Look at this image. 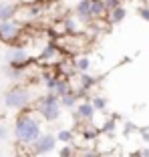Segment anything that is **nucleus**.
Masks as SVG:
<instances>
[{
    "label": "nucleus",
    "mask_w": 149,
    "mask_h": 157,
    "mask_svg": "<svg viewBox=\"0 0 149 157\" xmlns=\"http://www.w3.org/2000/svg\"><path fill=\"white\" fill-rule=\"evenodd\" d=\"M12 135L16 139V143L24 145V147L30 149V145L36 143L42 135V123L40 117L34 109H26V111L18 113L16 119H14V129Z\"/></svg>",
    "instance_id": "obj_1"
},
{
    "label": "nucleus",
    "mask_w": 149,
    "mask_h": 157,
    "mask_svg": "<svg viewBox=\"0 0 149 157\" xmlns=\"http://www.w3.org/2000/svg\"><path fill=\"white\" fill-rule=\"evenodd\" d=\"M2 103H4L6 109H12V111H26V109H32V93L26 85L18 83V85H12L8 91L4 93L2 97Z\"/></svg>",
    "instance_id": "obj_2"
},
{
    "label": "nucleus",
    "mask_w": 149,
    "mask_h": 157,
    "mask_svg": "<svg viewBox=\"0 0 149 157\" xmlns=\"http://www.w3.org/2000/svg\"><path fill=\"white\" fill-rule=\"evenodd\" d=\"M32 109L38 113V117H42V119L48 121V123L59 121V117H61V113H63L61 99L55 97V95H51V93H47V95H42L40 99H36V103H34Z\"/></svg>",
    "instance_id": "obj_3"
},
{
    "label": "nucleus",
    "mask_w": 149,
    "mask_h": 157,
    "mask_svg": "<svg viewBox=\"0 0 149 157\" xmlns=\"http://www.w3.org/2000/svg\"><path fill=\"white\" fill-rule=\"evenodd\" d=\"M4 60H6V65L8 67H20V69H26L28 65H32L34 56L30 55V52L24 48V46H8L4 52Z\"/></svg>",
    "instance_id": "obj_4"
},
{
    "label": "nucleus",
    "mask_w": 149,
    "mask_h": 157,
    "mask_svg": "<svg viewBox=\"0 0 149 157\" xmlns=\"http://www.w3.org/2000/svg\"><path fill=\"white\" fill-rule=\"evenodd\" d=\"M65 55L67 52L63 51L56 42H48V44L42 46V51L38 52L36 60L40 65H48V67H59L61 63H65Z\"/></svg>",
    "instance_id": "obj_5"
},
{
    "label": "nucleus",
    "mask_w": 149,
    "mask_h": 157,
    "mask_svg": "<svg viewBox=\"0 0 149 157\" xmlns=\"http://www.w3.org/2000/svg\"><path fill=\"white\" fill-rule=\"evenodd\" d=\"M24 33V24L20 20H6V22H0V40L6 42V44L14 46L16 42L20 40Z\"/></svg>",
    "instance_id": "obj_6"
},
{
    "label": "nucleus",
    "mask_w": 149,
    "mask_h": 157,
    "mask_svg": "<svg viewBox=\"0 0 149 157\" xmlns=\"http://www.w3.org/2000/svg\"><path fill=\"white\" fill-rule=\"evenodd\" d=\"M56 133H42L40 139L36 143L30 145V155L32 157H44V155H51V153L56 151Z\"/></svg>",
    "instance_id": "obj_7"
},
{
    "label": "nucleus",
    "mask_w": 149,
    "mask_h": 157,
    "mask_svg": "<svg viewBox=\"0 0 149 157\" xmlns=\"http://www.w3.org/2000/svg\"><path fill=\"white\" fill-rule=\"evenodd\" d=\"M18 10H20L18 0H0V22L14 20L18 16Z\"/></svg>",
    "instance_id": "obj_8"
},
{
    "label": "nucleus",
    "mask_w": 149,
    "mask_h": 157,
    "mask_svg": "<svg viewBox=\"0 0 149 157\" xmlns=\"http://www.w3.org/2000/svg\"><path fill=\"white\" fill-rule=\"evenodd\" d=\"M95 85H97V77H93L91 73H81V75H77V87H73V89L79 93L81 97H85Z\"/></svg>",
    "instance_id": "obj_9"
},
{
    "label": "nucleus",
    "mask_w": 149,
    "mask_h": 157,
    "mask_svg": "<svg viewBox=\"0 0 149 157\" xmlns=\"http://www.w3.org/2000/svg\"><path fill=\"white\" fill-rule=\"evenodd\" d=\"M74 16L81 22H93V0H79L74 4Z\"/></svg>",
    "instance_id": "obj_10"
},
{
    "label": "nucleus",
    "mask_w": 149,
    "mask_h": 157,
    "mask_svg": "<svg viewBox=\"0 0 149 157\" xmlns=\"http://www.w3.org/2000/svg\"><path fill=\"white\" fill-rule=\"evenodd\" d=\"M95 107L91 105V101L89 99H83V101L77 105V109H74V119L77 121H91L95 117Z\"/></svg>",
    "instance_id": "obj_11"
},
{
    "label": "nucleus",
    "mask_w": 149,
    "mask_h": 157,
    "mask_svg": "<svg viewBox=\"0 0 149 157\" xmlns=\"http://www.w3.org/2000/svg\"><path fill=\"white\" fill-rule=\"evenodd\" d=\"M81 103V95L77 91H71V93H67L65 97L61 99V105H63V109H77V105Z\"/></svg>",
    "instance_id": "obj_12"
},
{
    "label": "nucleus",
    "mask_w": 149,
    "mask_h": 157,
    "mask_svg": "<svg viewBox=\"0 0 149 157\" xmlns=\"http://www.w3.org/2000/svg\"><path fill=\"white\" fill-rule=\"evenodd\" d=\"M73 65H74V73H77V75L89 73V71H91V59H89L87 55H79L77 59L73 60Z\"/></svg>",
    "instance_id": "obj_13"
},
{
    "label": "nucleus",
    "mask_w": 149,
    "mask_h": 157,
    "mask_svg": "<svg viewBox=\"0 0 149 157\" xmlns=\"http://www.w3.org/2000/svg\"><path fill=\"white\" fill-rule=\"evenodd\" d=\"M4 75L12 81L14 85H18L20 81L24 78V75H26V69H20V67H6L4 69Z\"/></svg>",
    "instance_id": "obj_14"
},
{
    "label": "nucleus",
    "mask_w": 149,
    "mask_h": 157,
    "mask_svg": "<svg viewBox=\"0 0 149 157\" xmlns=\"http://www.w3.org/2000/svg\"><path fill=\"white\" fill-rule=\"evenodd\" d=\"M125 16H127V8L121 4L119 8H115L113 12H109V22L111 24H119V22L125 20Z\"/></svg>",
    "instance_id": "obj_15"
},
{
    "label": "nucleus",
    "mask_w": 149,
    "mask_h": 157,
    "mask_svg": "<svg viewBox=\"0 0 149 157\" xmlns=\"http://www.w3.org/2000/svg\"><path fill=\"white\" fill-rule=\"evenodd\" d=\"M89 101H91V105L95 107V111H99V113H105L107 111V99L105 97H101V95H93V97L89 99Z\"/></svg>",
    "instance_id": "obj_16"
},
{
    "label": "nucleus",
    "mask_w": 149,
    "mask_h": 157,
    "mask_svg": "<svg viewBox=\"0 0 149 157\" xmlns=\"http://www.w3.org/2000/svg\"><path fill=\"white\" fill-rule=\"evenodd\" d=\"M56 139L65 145H71L74 141V133L71 129H61V131H56Z\"/></svg>",
    "instance_id": "obj_17"
},
{
    "label": "nucleus",
    "mask_w": 149,
    "mask_h": 157,
    "mask_svg": "<svg viewBox=\"0 0 149 157\" xmlns=\"http://www.w3.org/2000/svg\"><path fill=\"white\" fill-rule=\"evenodd\" d=\"M99 131H101V133H107V135H113V133H115V115L109 117V119L105 121V125H103V127H99Z\"/></svg>",
    "instance_id": "obj_18"
},
{
    "label": "nucleus",
    "mask_w": 149,
    "mask_h": 157,
    "mask_svg": "<svg viewBox=\"0 0 149 157\" xmlns=\"http://www.w3.org/2000/svg\"><path fill=\"white\" fill-rule=\"evenodd\" d=\"M137 14L141 16V20H145V22H149V4H143L137 8Z\"/></svg>",
    "instance_id": "obj_19"
},
{
    "label": "nucleus",
    "mask_w": 149,
    "mask_h": 157,
    "mask_svg": "<svg viewBox=\"0 0 149 157\" xmlns=\"http://www.w3.org/2000/svg\"><path fill=\"white\" fill-rule=\"evenodd\" d=\"M59 157H74V147L73 145H65V147L59 151Z\"/></svg>",
    "instance_id": "obj_20"
},
{
    "label": "nucleus",
    "mask_w": 149,
    "mask_h": 157,
    "mask_svg": "<svg viewBox=\"0 0 149 157\" xmlns=\"http://www.w3.org/2000/svg\"><path fill=\"white\" fill-rule=\"evenodd\" d=\"M81 157H101V153H99V149H81Z\"/></svg>",
    "instance_id": "obj_21"
},
{
    "label": "nucleus",
    "mask_w": 149,
    "mask_h": 157,
    "mask_svg": "<svg viewBox=\"0 0 149 157\" xmlns=\"http://www.w3.org/2000/svg\"><path fill=\"white\" fill-rule=\"evenodd\" d=\"M103 2H105V6H107L109 12H113L115 8H119V6H121V0H103Z\"/></svg>",
    "instance_id": "obj_22"
},
{
    "label": "nucleus",
    "mask_w": 149,
    "mask_h": 157,
    "mask_svg": "<svg viewBox=\"0 0 149 157\" xmlns=\"http://www.w3.org/2000/svg\"><path fill=\"white\" fill-rule=\"evenodd\" d=\"M4 139H8V127L4 123H0V141H4Z\"/></svg>",
    "instance_id": "obj_23"
},
{
    "label": "nucleus",
    "mask_w": 149,
    "mask_h": 157,
    "mask_svg": "<svg viewBox=\"0 0 149 157\" xmlns=\"http://www.w3.org/2000/svg\"><path fill=\"white\" fill-rule=\"evenodd\" d=\"M22 6H34V4H40V0H18Z\"/></svg>",
    "instance_id": "obj_24"
},
{
    "label": "nucleus",
    "mask_w": 149,
    "mask_h": 157,
    "mask_svg": "<svg viewBox=\"0 0 149 157\" xmlns=\"http://www.w3.org/2000/svg\"><path fill=\"white\" fill-rule=\"evenodd\" d=\"M141 137H143V141H147V143H149V131H143V133H141Z\"/></svg>",
    "instance_id": "obj_25"
},
{
    "label": "nucleus",
    "mask_w": 149,
    "mask_h": 157,
    "mask_svg": "<svg viewBox=\"0 0 149 157\" xmlns=\"http://www.w3.org/2000/svg\"><path fill=\"white\" fill-rule=\"evenodd\" d=\"M141 157H149V147H145V149H141Z\"/></svg>",
    "instance_id": "obj_26"
},
{
    "label": "nucleus",
    "mask_w": 149,
    "mask_h": 157,
    "mask_svg": "<svg viewBox=\"0 0 149 157\" xmlns=\"http://www.w3.org/2000/svg\"><path fill=\"white\" fill-rule=\"evenodd\" d=\"M12 157H18V155H12Z\"/></svg>",
    "instance_id": "obj_27"
}]
</instances>
